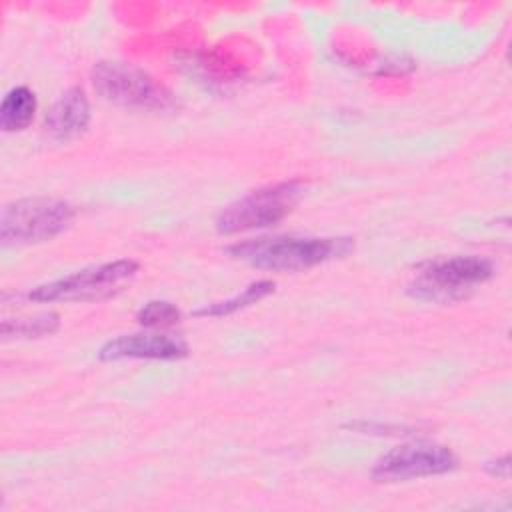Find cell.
<instances>
[{
  "mask_svg": "<svg viewBox=\"0 0 512 512\" xmlns=\"http://www.w3.org/2000/svg\"><path fill=\"white\" fill-rule=\"evenodd\" d=\"M90 120V104L80 86L68 88L44 118L46 132L56 140H72L82 134Z\"/></svg>",
  "mask_w": 512,
  "mask_h": 512,
  "instance_id": "9",
  "label": "cell"
},
{
  "mask_svg": "<svg viewBox=\"0 0 512 512\" xmlns=\"http://www.w3.org/2000/svg\"><path fill=\"white\" fill-rule=\"evenodd\" d=\"M92 84L104 100L120 106L146 110H166L174 106L172 92L134 64L98 62L92 68Z\"/></svg>",
  "mask_w": 512,
  "mask_h": 512,
  "instance_id": "6",
  "label": "cell"
},
{
  "mask_svg": "<svg viewBox=\"0 0 512 512\" xmlns=\"http://www.w3.org/2000/svg\"><path fill=\"white\" fill-rule=\"evenodd\" d=\"M74 220V208L60 198H22L2 208L0 240L4 246L44 242Z\"/></svg>",
  "mask_w": 512,
  "mask_h": 512,
  "instance_id": "3",
  "label": "cell"
},
{
  "mask_svg": "<svg viewBox=\"0 0 512 512\" xmlns=\"http://www.w3.org/2000/svg\"><path fill=\"white\" fill-rule=\"evenodd\" d=\"M58 314L56 312H42L32 318H18V320H4L2 322V336L4 338H38L58 330Z\"/></svg>",
  "mask_w": 512,
  "mask_h": 512,
  "instance_id": "12",
  "label": "cell"
},
{
  "mask_svg": "<svg viewBox=\"0 0 512 512\" xmlns=\"http://www.w3.org/2000/svg\"><path fill=\"white\" fill-rule=\"evenodd\" d=\"M188 354L186 344L180 338L168 334H124L108 340L98 356L102 360H122V358H152V360H174Z\"/></svg>",
  "mask_w": 512,
  "mask_h": 512,
  "instance_id": "8",
  "label": "cell"
},
{
  "mask_svg": "<svg viewBox=\"0 0 512 512\" xmlns=\"http://www.w3.org/2000/svg\"><path fill=\"white\" fill-rule=\"evenodd\" d=\"M350 250V238L260 236L232 244L228 254L262 270L294 272L312 268L338 256H346Z\"/></svg>",
  "mask_w": 512,
  "mask_h": 512,
  "instance_id": "1",
  "label": "cell"
},
{
  "mask_svg": "<svg viewBox=\"0 0 512 512\" xmlns=\"http://www.w3.org/2000/svg\"><path fill=\"white\" fill-rule=\"evenodd\" d=\"M274 290V282L272 280H258L252 282L248 288L242 290V294L222 300V302H214V304H206L204 308L196 310L194 316H226L232 314L240 308H246L250 304H256L258 300H262L264 296H268Z\"/></svg>",
  "mask_w": 512,
  "mask_h": 512,
  "instance_id": "11",
  "label": "cell"
},
{
  "mask_svg": "<svg viewBox=\"0 0 512 512\" xmlns=\"http://www.w3.org/2000/svg\"><path fill=\"white\" fill-rule=\"evenodd\" d=\"M136 320L148 328H164L180 320V310L166 300H152L140 308Z\"/></svg>",
  "mask_w": 512,
  "mask_h": 512,
  "instance_id": "13",
  "label": "cell"
},
{
  "mask_svg": "<svg viewBox=\"0 0 512 512\" xmlns=\"http://www.w3.org/2000/svg\"><path fill=\"white\" fill-rule=\"evenodd\" d=\"M454 468L456 456L450 448L430 442H412L386 452L372 468V478L376 482H402L444 474Z\"/></svg>",
  "mask_w": 512,
  "mask_h": 512,
  "instance_id": "7",
  "label": "cell"
},
{
  "mask_svg": "<svg viewBox=\"0 0 512 512\" xmlns=\"http://www.w3.org/2000/svg\"><path fill=\"white\" fill-rule=\"evenodd\" d=\"M36 112V98L34 92L26 86L12 88L0 106V128L4 132L24 130Z\"/></svg>",
  "mask_w": 512,
  "mask_h": 512,
  "instance_id": "10",
  "label": "cell"
},
{
  "mask_svg": "<svg viewBox=\"0 0 512 512\" xmlns=\"http://www.w3.org/2000/svg\"><path fill=\"white\" fill-rule=\"evenodd\" d=\"M300 196V180H284L262 186L222 208L216 218V228L222 234H236L244 230L272 226L292 212Z\"/></svg>",
  "mask_w": 512,
  "mask_h": 512,
  "instance_id": "5",
  "label": "cell"
},
{
  "mask_svg": "<svg viewBox=\"0 0 512 512\" xmlns=\"http://www.w3.org/2000/svg\"><path fill=\"white\" fill-rule=\"evenodd\" d=\"M138 272L134 260H114L78 270L70 276L32 288L26 298L32 302H90L114 296Z\"/></svg>",
  "mask_w": 512,
  "mask_h": 512,
  "instance_id": "4",
  "label": "cell"
},
{
  "mask_svg": "<svg viewBox=\"0 0 512 512\" xmlns=\"http://www.w3.org/2000/svg\"><path fill=\"white\" fill-rule=\"evenodd\" d=\"M492 262L480 256H454L420 266V274L408 284V294L418 300L450 304L470 296L474 286L492 276Z\"/></svg>",
  "mask_w": 512,
  "mask_h": 512,
  "instance_id": "2",
  "label": "cell"
}]
</instances>
